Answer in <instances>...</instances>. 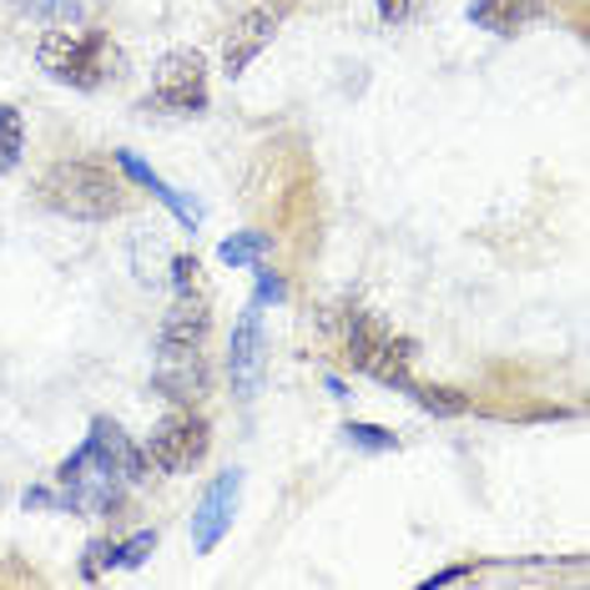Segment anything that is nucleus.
<instances>
[{"mask_svg":"<svg viewBox=\"0 0 590 590\" xmlns=\"http://www.w3.org/2000/svg\"><path fill=\"white\" fill-rule=\"evenodd\" d=\"M35 193H41V203L51 213L76 217V222H106V217H116L126 207L122 182L106 167H96V162H56V167H45Z\"/></svg>","mask_w":590,"mask_h":590,"instance_id":"nucleus-1","label":"nucleus"},{"mask_svg":"<svg viewBox=\"0 0 590 590\" xmlns=\"http://www.w3.org/2000/svg\"><path fill=\"white\" fill-rule=\"evenodd\" d=\"M35 61H41V71H51L56 81H71V86L91 91V86H102V81L112 76L116 56H112V41H106L102 31H91V25H81V31L56 25V31L41 35Z\"/></svg>","mask_w":590,"mask_h":590,"instance_id":"nucleus-2","label":"nucleus"},{"mask_svg":"<svg viewBox=\"0 0 590 590\" xmlns=\"http://www.w3.org/2000/svg\"><path fill=\"white\" fill-rule=\"evenodd\" d=\"M207 444H213V429H207L203 414L177 408V414H167V420L147 434L142 454H147V465L157 469V475H187V469L203 465Z\"/></svg>","mask_w":590,"mask_h":590,"instance_id":"nucleus-3","label":"nucleus"},{"mask_svg":"<svg viewBox=\"0 0 590 590\" xmlns=\"http://www.w3.org/2000/svg\"><path fill=\"white\" fill-rule=\"evenodd\" d=\"M157 112H182L193 116L207 106V61L197 51H167L157 61V81H152L147 96Z\"/></svg>","mask_w":590,"mask_h":590,"instance_id":"nucleus-4","label":"nucleus"},{"mask_svg":"<svg viewBox=\"0 0 590 590\" xmlns=\"http://www.w3.org/2000/svg\"><path fill=\"white\" fill-rule=\"evenodd\" d=\"M238 495H242V475H238V469H227V475L203 495V505H197V515H193V545H197V556H213L217 545H222V535L232 530Z\"/></svg>","mask_w":590,"mask_h":590,"instance_id":"nucleus-5","label":"nucleus"},{"mask_svg":"<svg viewBox=\"0 0 590 590\" xmlns=\"http://www.w3.org/2000/svg\"><path fill=\"white\" fill-rule=\"evenodd\" d=\"M152 384L172 398V404H197L207 394V363L203 349H157V369Z\"/></svg>","mask_w":590,"mask_h":590,"instance_id":"nucleus-6","label":"nucleus"},{"mask_svg":"<svg viewBox=\"0 0 590 590\" xmlns=\"http://www.w3.org/2000/svg\"><path fill=\"white\" fill-rule=\"evenodd\" d=\"M227 374H232V394L252 398L262 384V323H258V308L238 318L232 329V343H227Z\"/></svg>","mask_w":590,"mask_h":590,"instance_id":"nucleus-7","label":"nucleus"},{"mask_svg":"<svg viewBox=\"0 0 590 590\" xmlns=\"http://www.w3.org/2000/svg\"><path fill=\"white\" fill-rule=\"evenodd\" d=\"M207 329H213V313H207V298L182 288L172 298V308L162 313V333H157V349H203Z\"/></svg>","mask_w":590,"mask_h":590,"instance_id":"nucleus-8","label":"nucleus"},{"mask_svg":"<svg viewBox=\"0 0 590 590\" xmlns=\"http://www.w3.org/2000/svg\"><path fill=\"white\" fill-rule=\"evenodd\" d=\"M278 35V11H248L232 21V31H227L222 41V66L227 76H242V71L258 61V51Z\"/></svg>","mask_w":590,"mask_h":590,"instance_id":"nucleus-9","label":"nucleus"},{"mask_svg":"<svg viewBox=\"0 0 590 590\" xmlns=\"http://www.w3.org/2000/svg\"><path fill=\"white\" fill-rule=\"evenodd\" d=\"M86 449L96 454V459H102V465L112 469V475H122L126 485H142V479L152 475L147 454L136 449V444L126 439V434L116 429L112 420H96V424H91V439H86Z\"/></svg>","mask_w":590,"mask_h":590,"instance_id":"nucleus-10","label":"nucleus"},{"mask_svg":"<svg viewBox=\"0 0 590 590\" xmlns=\"http://www.w3.org/2000/svg\"><path fill=\"white\" fill-rule=\"evenodd\" d=\"M333 329H339L343 359H349L353 369H369V363H374V353L389 343V329L379 323V318L363 313V308H343V313L333 318Z\"/></svg>","mask_w":590,"mask_h":590,"instance_id":"nucleus-11","label":"nucleus"},{"mask_svg":"<svg viewBox=\"0 0 590 590\" xmlns=\"http://www.w3.org/2000/svg\"><path fill=\"white\" fill-rule=\"evenodd\" d=\"M540 11H545V0H475V21L485 25V31H499V35L530 25Z\"/></svg>","mask_w":590,"mask_h":590,"instance_id":"nucleus-12","label":"nucleus"},{"mask_svg":"<svg viewBox=\"0 0 590 590\" xmlns=\"http://www.w3.org/2000/svg\"><path fill=\"white\" fill-rule=\"evenodd\" d=\"M408 394L420 398V408H429V414H444V420H454V414H469V398L454 394V389H444V384H408Z\"/></svg>","mask_w":590,"mask_h":590,"instance_id":"nucleus-13","label":"nucleus"},{"mask_svg":"<svg viewBox=\"0 0 590 590\" xmlns=\"http://www.w3.org/2000/svg\"><path fill=\"white\" fill-rule=\"evenodd\" d=\"M21 147H25L21 116H15L11 106H0V172H11L15 162H21Z\"/></svg>","mask_w":590,"mask_h":590,"instance_id":"nucleus-14","label":"nucleus"},{"mask_svg":"<svg viewBox=\"0 0 590 590\" xmlns=\"http://www.w3.org/2000/svg\"><path fill=\"white\" fill-rule=\"evenodd\" d=\"M272 242H268V232H248V238H232V242H222V262H252V258H262Z\"/></svg>","mask_w":590,"mask_h":590,"instance_id":"nucleus-15","label":"nucleus"},{"mask_svg":"<svg viewBox=\"0 0 590 590\" xmlns=\"http://www.w3.org/2000/svg\"><path fill=\"white\" fill-rule=\"evenodd\" d=\"M343 434H349L353 444H363V449H394V434L379 429V424H349Z\"/></svg>","mask_w":590,"mask_h":590,"instance_id":"nucleus-16","label":"nucleus"},{"mask_svg":"<svg viewBox=\"0 0 590 590\" xmlns=\"http://www.w3.org/2000/svg\"><path fill=\"white\" fill-rule=\"evenodd\" d=\"M157 545V535L152 530H142L136 540H126V545H116V566H142L147 560V550Z\"/></svg>","mask_w":590,"mask_h":590,"instance_id":"nucleus-17","label":"nucleus"},{"mask_svg":"<svg viewBox=\"0 0 590 590\" xmlns=\"http://www.w3.org/2000/svg\"><path fill=\"white\" fill-rule=\"evenodd\" d=\"M102 566H116V545H106V540H96L86 550V566H81V576H96Z\"/></svg>","mask_w":590,"mask_h":590,"instance_id":"nucleus-18","label":"nucleus"},{"mask_svg":"<svg viewBox=\"0 0 590 590\" xmlns=\"http://www.w3.org/2000/svg\"><path fill=\"white\" fill-rule=\"evenodd\" d=\"M172 278H177V293L197 283V258H172Z\"/></svg>","mask_w":590,"mask_h":590,"instance_id":"nucleus-19","label":"nucleus"},{"mask_svg":"<svg viewBox=\"0 0 590 590\" xmlns=\"http://www.w3.org/2000/svg\"><path fill=\"white\" fill-rule=\"evenodd\" d=\"M258 293L262 298H283V278H272V268H258Z\"/></svg>","mask_w":590,"mask_h":590,"instance_id":"nucleus-20","label":"nucleus"},{"mask_svg":"<svg viewBox=\"0 0 590 590\" xmlns=\"http://www.w3.org/2000/svg\"><path fill=\"white\" fill-rule=\"evenodd\" d=\"M408 6H414V0H379V15L394 25V21H404V15H408Z\"/></svg>","mask_w":590,"mask_h":590,"instance_id":"nucleus-21","label":"nucleus"},{"mask_svg":"<svg viewBox=\"0 0 590 590\" xmlns=\"http://www.w3.org/2000/svg\"><path fill=\"white\" fill-rule=\"evenodd\" d=\"M459 576H465V566H454V570H439V576H434L429 586H449V580H459Z\"/></svg>","mask_w":590,"mask_h":590,"instance_id":"nucleus-22","label":"nucleus"}]
</instances>
